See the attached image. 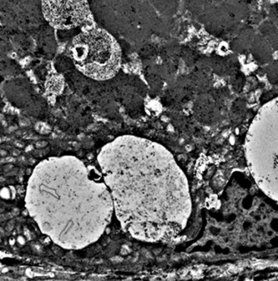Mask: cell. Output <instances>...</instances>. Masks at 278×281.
Wrapping results in <instances>:
<instances>
[{
  "instance_id": "1",
  "label": "cell",
  "mask_w": 278,
  "mask_h": 281,
  "mask_svg": "<svg viewBox=\"0 0 278 281\" xmlns=\"http://www.w3.org/2000/svg\"><path fill=\"white\" fill-rule=\"evenodd\" d=\"M98 162L122 228L137 240H171L191 214L187 178L169 150L125 135L103 146Z\"/></svg>"
},
{
  "instance_id": "2",
  "label": "cell",
  "mask_w": 278,
  "mask_h": 281,
  "mask_svg": "<svg viewBox=\"0 0 278 281\" xmlns=\"http://www.w3.org/2000/svg\"><path fill=\"white\" fill-rule=\"evenodd\" d=\"M26 207L42 232L66 249L99 240L114 212L101 171L74 156L53 157L36 166Z\"/></svg>"
},
{
  "instance_id": "3",
  "label": "cell",
  "mask_w": 278,
  "mask_h": 281,
  "mask_svg": "<svg viewBox=\"0 0 278 281\" xmlns=\"http://www.w3.org/2000/svg\"><path fill=\"white\" fill-rule=\"evenodd\" d=\"M246 161L257 185L278 202V98L263 105L245 142Z\"/></svg>"
},
{
  "instance_id": "4",
  "label": "cell",
  "mask_w": 278,
  "mask_h": 281,
  "mask_svg": "<svg viewBox=\"0 0 278 281\" xmlns=\"http://www.w3.org/2000/svg\"><path fill=\"white\" fill-rule=\"evenodd\" d=\"M71 57L82 74L95 80H108L119 70L122 52L108 31L90 27L73 39Z\"/></svg>"
},
{
  "instance_id": "5",
  "label": "cell",
  "mask_w": 278,
  "mask_h": 281,
  "mask_svg": "<svg viewBox=\"0 0 278 281\" xmlns=\"http://www.w3.org/2000/svg\"><path fill=\"white\" fill-rule=\"evenodd\" d=\"M42 10L46 21L57 30H71L92 22L87 0H42Z\"/></svg>"
},
{
  "instance_id": "6",
  "label": "cell",
  "mask_w": 278,
  "mask_h": 281,
  "mask_svg": "<svg viewBox=\"0 0 278 281\" xmlns=\"http://www.w3.org/2000/svg\"><path fill=\"white\" fill-rule=\"evenodd\" d=\"M249 49L255 61L261 65L271 64L273 61V48L263 36H255Z\"/></svg>"
},
{
  "instance_id": "7",
  "label": "cell",
  "mask_w": 278,
  "mask_h": 281,
  "mask_svg": "<svg viewBox=\"0 0 278 281\" xmlns=\"http://www.w3.org/2000/svg\"><path fill=\"white\" fill-rule=\"evenodd\" d=\"M263 38L271 44L274 50L278 51V31L273 29L265 30L263 32Z\"/></svg>"
},
{
  "instance_id": "8",
  "label": "cell",
  "mask_w": 278,
  "mask_h": 281,
  "mask_svg": "<svg viewBox=\"0 0 278 281\" xmlns=\"http://www.w3.org/2000/svg\"><path fill=\"white\" fill-rule=\"evenodd\" d=\"M231 48L233 49V52L241 53L248 49L249 46L245 44L241 39H237L233 40V43L231 44Z\"/></svg>"
},
{
  "instance_id": "9",
  "label": "cell",
  "mask_w": 278,
  "mask_h": 281,
  "mask_svg": "<svg viewBox=\"0 0 278 281\" xmlns=\"http://www.w3.org/2000/svg\"><path fill=\"white\" fill-rule=\"evenodd\" d=\"M269 65V68L267 70V76L270 78V80L278 82V63L272 62Z\"/></svg>"
},
{
  "instance_id": "10",
  "label": "cell",
  "mask_w": 278,
  "mask_h": 281,
  "mask_svg": "<svg viewBox=\"0 0 278 281\" xmlns=\"http://www.w3.org/2000/svg\"><path fill=\"white\" fill-rule=\"evenodd\" d=\"M1 196H2L3 198L9 199L12 196L11 190H9V188L3 189Z\"/></svg>"
}]
</instances>
